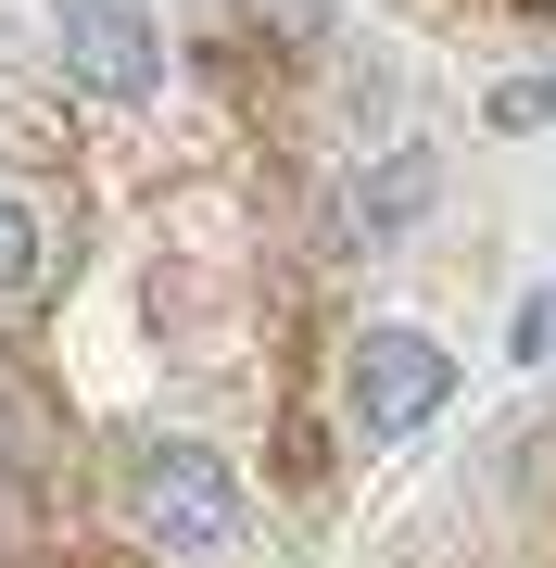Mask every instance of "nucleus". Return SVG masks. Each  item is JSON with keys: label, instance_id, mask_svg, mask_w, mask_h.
<instances>
[{"label": "nucleus", "instance_id": "nucleus-1", "mask_svg": "<svg viewBox=\"0 0 556 568\" xmlns=\"http://www.w3.org/2000/svg\"><path fill=\"white\" fill-rule=\"evenodd\" d=\"M114 493H127V530L140 544H165V556H215V544H241V467H228L215 443H127L114 467Z\"/></svg>", "mask_w": 556, "mask_h": 568}, {"label": "nucleus", "instance_id": "nucleus-2", "mask_svg": "<svg viewBox=\"0 0 556 568\" xmlns=\"http://www.w3.org/2000/svg\"><path fill=\"white\" fill-rule=\"evenodd\" d=\"M455 392V354L431 328H367V342L342 354V417L367 429V443H405V429H431Z\"/></svg>", "mask_w": 556, "mask_h": 568}, {"label": "nucleus", "instance_id": "nucleus-3", "mask_svg": "<svg viewBox=\"0 0 556 568\" xmlns=\"http://www.w3.org/2000/svg\"><path fill=\"white\" fill-rule=\"evenodd\" d=\"M63 77L102 89V102L165 89V39H152V13H140V0H63Z\"/></svg>", "mask_w": 556, "mask_h": 568}, {"label": "nucleus", "instance_id": "nucleus-4", "mask_svg": "<svg viewBox=\"0 0 556 568\" xmlns=\"http://www.w3.org/2000/svg\"><path fill=\"white\" fill-rule=\"evenodd\" d=\"M431 203H443V152L431 140H392L367 178H354V241H405Z\"/></svg>", "mask_w": 556, "mask_h": 568}, {"label": "nucleus", "instance_id": "nucleus-5", "mask_svg": "<svg viewBox=\"0 0 556 568\" xmlns=\"http://www.w3.org/2000/svg\"><path fill=\"white\" fill-rule=\"evenodd\" d=\"M39 278H51V227L26 215V190H13V178H0V316L39 304Z\"/></svg>", "mask_w": 556, "mask_h": 568}, {"label": "nucleus", "instance_id": "nucleus-6", "mask_svg": "<svg viewBox=\"0 0 556 568\" xmlns=\"http://www.w3.org/2000/svg\"><path fill=\"white\" fill-rule=\"evenodd\" d=\"M481 126H494V140H532V126H556V63H532V77H506L494 102H481Z\"/></svg>", "mask_w": 556, "mask_h": 568}, {"label": "nucleus", "instance_id": "nucleus-7", "mask_svg": "<svg viewBox=\"0 0 556 568\" xmlns=\"http://www.w3.org/2000/svg\"><path fill=\"white\" fill-rule=\"evenodd\" d=\"M241 26L266 51H330V0H241Z\"/></svg>", "mask_w": 556, "mask_h": 568}, {"label": "nucleus", "instance_id": "nucleus-8", "mask_svg": "<svg viewBox=\"0 0 556 568\" xmlns=\"http://www.w3.org/2000/svg\"><path fill=\"white\" fill-rule=\"evenodd\" d=\"M544 342H556V304H544Z\"/></svg>", "mask_w": 556, "mask_h": 568}]
</instances>
